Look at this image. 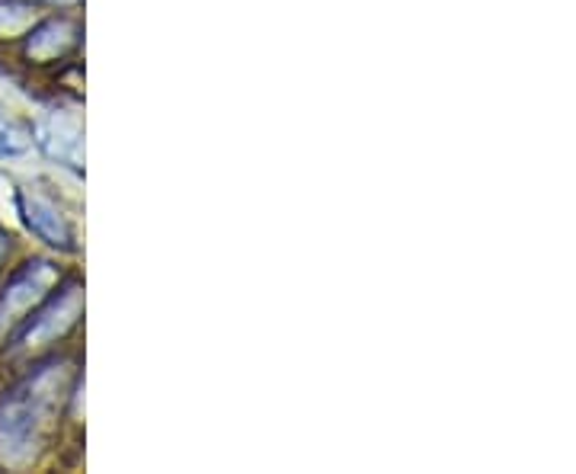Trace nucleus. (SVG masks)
I'll list each match as a JSON object with an SVG mask.
<instances>
[{
	"label": "nucleus",
	"instance_id": "423d86ee",
	"mask_svg": "<svg viewBox=\"0 0 576 474\" xmlns=\"http://www.w3.org/2000/svg\"><path fill=\"white\" fill-rule=\"evenodd\" d=\"M77 40V26L71 20H45L42 26H36L30 33V42H26V52L30 58H38V61H55L58 55H65Z\"/></svg>",
	"mask_w": 576,
	"mask_h": 474
},
{
	"label": "nucleus",
	"instance_id": "f03ea898",
	"mask_svg": "<svg viewBox=\"0 0 576 474\" xmlns=\"http://www.w3.org/2000/svg\"><path fill=\"white\" fill-rule=\"evenodd\" d=\"M55 282H58V273L52 263H45V260L26 263L0 295V334H7L13 324H20L36 305H42Z\"/></svg>",
	"mask_w": 576,
	"mask_h": 474
},
{
	"label": "nucleus",
	"instance_id": "1a4fd4ad",
	"mask_svg": "<svg viewBox=\"0 0 576 474\" xmlns=\"http://www.w3.org/2000/svg\"><path fill=\"white\" fill-rule=\"evenodd\" d=\"M7 250H10V237H7V235H3V232H0V260L7 257Z\"/></svg>",
	"mask_w": 576,
	"mask_h": 474
},
{
	"label": "nucleus",
	"instance_id": "39448f33",
	"mask_svg": "<svg viewBox=\"0 0 576 474\" xmlns=\"http://www.w3.org/2000/svg\"><path fill=\"white\" fill-rule=\"evenodd\" d=\"M20 208H23L26 228L36 237H42L45 244L61 247V250H71V247H75L68 222L61 218V212H58L48 199L30 196V193H26V196H20Z\"/></svg>",
	"mask_w": 576,
	"mask_h": 474
},
{
	"label": "nucleus",
	"instance_id": "7ed1b4c3",
	"mask_svg": "<svg viewBox=\"0 0 576 474\" xmlns=\"http://www.w3.org/2000/svg\"><path fill=\"white\" fill-rule=\"evenodd\" d=\"M80 315V285H68L61 295L48 298L45 312H38L20 334L23 343H52L55 337H61Z\"/></svg>",
	"mask_w": 576,
	"mask_h": 474
},
{
	"label": "nucleus",
	"instance_id": "f257e3e1",
	"mask_svg": "<svg viewBox=\"0 0 576 474\" xmlns=\"http://www.w3.org/2000/svg\"><path fill=\"white\" fill-rule=\"evenodd\" d=\"M68 392V369L48 362L26 375L10 395L0 400V462L23 469L36 459L55 427V414Z\"/></svg>",
	"mask_w": 576,
	"mask_h": 474
},
{
	"label": "nucleus",
	"instance_id": "6e6552de",
	"mask_svg": "<svg viewBox=\"0 0 576 474\" xmlns=\"http://www.w3.org/2000/svg\"><path fill=\"white\" fill-rule=\"evenodd\" d=\"M33 23V7L26 3H0V36H16Z\"/></svg>",
	"mask_w": 576,
	"mask_h": 474
},
{
	"label": "nucleus",
	"instance_id": "0eeeda50",
	"mask_svg": "<svg viewBox=\"0 0 576 474\" xmlns=\"http://www.w3.org/2000/svg\"><path fill=\"white\" fill-rule=\"evenodd\" d=\"M33 145V135L7 119H0V158H20Z\"/></svg>",
	"mask_w": 576,
	"mask_h": 474
},
{
	"label": "nucleus",
	"instance_id": "20e7f679",
	"mask_svg": "<svg viewBox=\"0 0 576 474\" xmlns=\"http://www.w3.org/2000/svg\"><path fill=\"white\" fill-rule=\"evenodd\" d=\"M83 132L77 125V119L68 116H52L45 122L36 125V145L48 155V158L61 160V163H71L77 167L80 163V155H83Z\"/></svg>",
	"mask_w": 576,
	"mask_h": 474
}]
</instances>
